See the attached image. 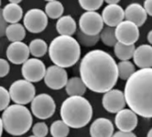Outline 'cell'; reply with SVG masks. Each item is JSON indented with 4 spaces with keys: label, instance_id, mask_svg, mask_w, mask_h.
I'll return each instance as SVG.
<instances>
[{
    "label": "cell",
    "instance_id": "ab89813d",
    "mask_svg": "<svg viewBox=\"0 0 152 137\" xmlns=\"http://www.w3.org/2000/svg\"><path fill=\"white\" fill-rule=\"evenodd\" d=\"M3 123H2V119L0 117V137L2 136V133H3Z\"/></svg>",
    "mask_w": 152,
    "mask_h": 137
},
{
    "label": "cell",
    "instance_id": "d590c367",
    "mask_svg": "<svg viewBox=\"0 0 152 137\" xmlns=\"http://www.w3.org/2000/svg\"><path fill=\"white\" fill-rule=\"evenodd\" d=\"M142 7L145 9L147 15L152 16V0H145Z\"/></svg>",
    "mask_w": 152,
    "mask_h": 137
},
{
    "label": "cell",
    "instance_id": "f35d334b",
    "mask_svg": "<svg viewBox=\"0 0 152 137\" xmlns=\"http://www.w3.org/2000/svg\"><path fill=\"white\" fill-rule=\"evenodd\" d=\"M147 40H148V41L149 42V44L152 45V30L148 32V35H147Z\"/></svg>",
    "mask_w": 152,
    "mask_h": 137
},
{
    "label": "cell",
    "instance_id": "4dcf8cb0",
    "mask_svg": "<svg viewBox=\"0 0 152 137\" xmlns=\"http://www.w3.org/2000/svg\"><path fill=\"white\" fill-rule=\"evenodd\" d=\"M78 1L82 8L89 12H96L104 3V0H78Z\"/></svg>",
    "mask_w": 152,
    "mask_h": 137
},
{
    "label": "cell",
    "instance_id": "ac0fdd59",
    "mask_svg": "<svg viewBox=\"0 0 152 137\" xmlns=\"http://www.w3.org/2000/svg\"><path fill=\"white\" fill-rule=\"evenodd\" d=\"M90 134L91 137H112L114 134V125L107 118H97L90 127Z\"/></svg>",
    "mask_w": 152,
    "mask_h": 137
},
{
    "label": "cell",
    "instance_id": "6da1fadb",
    "mask_svg": "<svg viewBox=\"0 0 152 137\" xmlns=\"http://www.w3.org/2000/svg\"><path fill=\"white\" fill-rule=\"evenodd\" d=\"M80 75L86 88L97 93H105L117 83V64L109 53L94 49L83 57Z\"/></svg>",
    "mask_w": 152,
    "mask_h": 137
},
{
    "label": "cell",
    "instance_id": "f6af8a7d",
    "mask_svg": "<svg viewBox=\"0 0 152 137\" xmlns=\"http://www.w3.org/2000/svg\"><path fill=\"white\" fill-rule=\"evenodd\" d=\"M0 7H1V0H0Z\"/></svg>",
    "mask_w": 152,
    "mask_h": 137
},
{
    "label": "cell",
    "instance_id": "603a6c76",
    "mask_svg": "<svg viewBox=\"0 0 152 137\" xmlns=\"http://www.w3.org/2000/svg\"><path fill=\"white\" fill-rule=\"evenodd\" d=\"M7 40L11 42L22 41L26 36V31L23 24L21 23H13L7 26L6 30V34Z\"/></svg>",
    "mask_w": 152,
    "mask_h": 137
},
{
    "label": "cell",
    "instance_id": "e575fe53",
    "mask_svg": "<svg viewBox=\"0 0 152 137\" xmlns=\"http://www.w3.org/2000/svg\"><path fill=\"white\" fill-rule=\"evenodd\" d=\"M8 24L6 22V20L4 19L3 14H2V10L0 9V36L3 37L6 34V30L7 28Z\"/></svg>",
    "mask_w": 152,
    "mask_h": 137
},
{
    "label": "cell",
    "instance_id": "74e56055",
    "mask_svg": "<svg viewBox=\"0 0 152 137\" xmlns=\"http://www.w3.org/2000/svg\"><path fill=\"white\" fill-rule=\"evenodd\" d=\"M107 5H118L121 0H104Z\"/></svg>",
    "mask_w": 152,
    "mask_h": 137
},
{
    "label": "cell",
    "instance_id": "1f68e13d",
    "mask_svg": "<svg viewBox=\"0 0 152 137\" xmlns=\"http://www.w3.org/2000/svg\"><path fill=\"white\" fill-rule=\"evenodd\" d=\"M11 98L9 92L3 86H0V111H4L10 104Z\"/></svg>",
    "mask_w": 152,
    "mask_h": 137
},
{
    "label": "cell",
    "instance_id": "83f0119b",
    "mask_svg": "<svg viewBox=\"0 0 152 137\" xmlns=\"http://www.w3.org/2000/svg\"><path fill=\"white\" fill-rule=\"evenodd\" d=\"M99 40H101L103 44L107 47H115V45L117 43L115 28L108 26L104 27L99 33Z\"/></svg>",
    "mask_w": 152,
    "mask_h": 137
},
{
    "label": "cell",
    "instance_id": "5bb4252c",
    "mask_svg": "<svg viewBox=\"0 0 152 137\" xmlns=\"http://www.w3.org/2000/svg\"><path fill=\"white\" fill-rule=\"evenodd\" d=\"M115 124L121 132H132L138 125V116L130 108H124L116 113Z\"/></svg>",
    "mask_w": 152,
    "mask_h": 137
},
{
    "label": "cell",
    "instance_id": "8992f818",
    "mask_svg": "<svg viewBox=\"0 0 152 137\" xmlns=\"http://www.w3.org/2000/svg\"><path fill=\"white\" fill-rule=\"evenodd\" d=\"M11 100L18 105H27L35 97V86L26 80H17L9 88Z\"/></svg>",
    "mask_w": 152,
    "mask_h": 137
},
{
    "label": "cell",
    "instance_id": "d4e9b609",
    "mask_svg": "<svg viewBox=\"0 0 152 137\" xmlns=\"http://www.w3.org/2000/svg\"><path fill=\"white\" fill-rule=\"evenodd\" d=\"M28 47H29L30 53L35 58L42 57L43 56L46 55V53L48 52V49L47 42L41 39L32 40Z\"/></svg>",
    "mask_w": 152,
    "mask_h": 137
},
{
    "label": "cell",
    "instance_id": "484cf974",
    "mask_svg": "<svg viewBox=\"0 0 152 137\" xmlns=\"http://www.w3.org/2000/svg\"><path fill=\"white\" fill-rule=\"evenodd\" d=\"M64 8L61 2L57 0L48 2L45 7V14L51 19H59L64 14Z\"/></svg>",
    "mask_w": 152,
    "mask_h": 137
},
{
    "label": "cell",
    "instance_id": "9c48e42d",
    "mask_svg": "<svg viewBox=\"0 0 152 137\" xmlns=\"http://www.w3.org/2000/svg\"><path fill=\"white\" fill-rule=\"evenodd\" d=\"M79 27L80 31L87 35H99L100 32L104 28L101 15L97 12L86 11L80 17Z\"/></svg>",
    "mask_w": 152,
    "mask_h": 137
},
{
    "label": "cell",
    "instance_id": "836d02e7",
    "mask_svg": "<svg viewBox=\"0 0 152 137\" xmlns=\"http://www.w3.org/2000/svg\"><path fill=\"white\" fill-rule=\"evenodd\" d=\"M10 72V64L7 60L0 58V78L7 76Z\"/></svg>",
    "mask_w": 152,
    "mask_h": 137
},
{
    "label": "cell",
    "instance_id": "7a4b0ae2",
    "mask_svg": "<svg viewBox=\"0 0 152 137\" xmlns=\"http://www.w3.org/2000/svg\"><path fill=\"white\" fill-rule=\"evenodd\" d=\"M124 94L126 104L137 116L152 118V68L135 71L126 81Z\"/></svg>",
    "mask_w": 152,
    "mask_h": 137
},
{
    "label": "cell",
    "instance_id": "f546056e",
    "mask_svg": "<svg viewBox=\"0 0 152 137\" xmlns=\"http://www.w3.org/2000/svg\"><path fill=\"white\" fill-rule=\"evenodd\" d=\"M76 38H77L76 40L78 41L79 44H82L83 46L87 48L94 47L95 45H97V43L99 40V35H95V36L87 35L83 32H81L80 30L76 32Z\"/></svg>",
    "mask_w": 152,
    "mask_h": 137
},
{
    "label": "cell",
    "instance_id": "b9f144b4",
    "mask_svg": "<svg viewBox=\"0 0 152 137\" xmlns=\"http://www.w3.org/2000/svg\"><path fill=\"white\" fill-rule=\"evenodd\" d=\"M147 137H152V128L148 132V134H147Z\"/></svg>",
    "mask_w": 152,
    "mask_h": 137
},
{
    "label": "cell",
    "instance_id": "3957f363",
    "mask_svg": "<svg viewBox=\"0 0 152 137\" xmlns=\"http://www.w3.org/2000/svg\"><path fill=\"white\" fill-rule=\"evenodd\" d=\"M92 114L91 102L83 96H71L65 99L61 105L62 121L71 128L84 127L91 122Z\"/></svg>",
    "mask_w": 152,
    "mask_h": 137
},
{
    "label": "cell",
    "instance_id": "44dd1931",
    "mask_svg": "<svg viewBox=\"0 0 152 137\" xmlns=\"http://www.w3.org/2000/svg\"><path fill=\"white\" fill-rule=\"evenodd\" d=\"M4 19L7 23H18L23 15V8L16 4H7L2 10Z\"/></svg>",
    "mask_w": 152,
    "mask_h": 137
},
{
    "label": "cell",
    "instance_id": "7402d4cb",
    "mask_svg": "<svg viewBox=\"0 0 152 137\" xmlns=\"http://www.w3.org/2000/svg\"><path fill=\"white\" fill-rule=\"evenodd\" d=\"M86 86L83 84L81 77H72L68 79L67 84L65 85L66 93L71 96H83L86 92Z\"/></svg>",
    "mask_w": 152,
    "mask_h": 137
},
{
    "label": "cell",
    "instance_id": "4fadbf2b",
    "mask_svg": "<svg viewBox=\"0 0 152 137\" xmlns=\"http://www.w3.org/2000/svg\"><path fill=\"white\" fill-rule=\"evenodd\" d=\"M102 105L107 112L112 114L124 109L126 105L124 92L117 89H112L105 92L102 98Z\"/></svg>",
    "mask_w": 152,
    "mask_h": 137
},
{
    "label": "cell",
    "instance_id": "7c38bea8",
    "mask_svg": "<svg viewBox=\"0 0 152 137\" xmlns=\"http://www.w3.org/2000/svg\"><path fill=\"white\" fill-rule=\"evenodd\" d=\"M68 75L64 68L57 65H50L47 68L44 76L45 84L51 90H61L65 87Z\"/></svg>",
    "mask_w": 152,
    "mask_h": 137
},
{
    "label": "cell",
    "instance_id": "7bdbcfd3",
    "mask_svg": "<svg viewBox=\"0 0 152 137\" xmlns=\"http://www.w3.org/2000/svg\"><path fill=\"white\" fill-rule=\"evenodd\" d=\"M45 1H48V2H50V1H54V0H45Z\"/></svg>",
    "mask_w": 152,
    "mask_h": 137
},
{
    "label": "cell",
    "instance_id": "30bf717a",
    "mask_svg": "<svg viewBox=\"0 0 152 137\" xmlns=\"http://www.w3.org/2000/svg\"><path fill=\"white\" fill-rule=\"evenodd\" d=\"M46 65L39 58H29L23 64L22 75L24 80L30 83H38L44 79L46 74Z\"/></svg>",
    "mask_w": 152,
    "mask_h": 137
},
{
    "label": "cell",
    "instance_id": "9a60e30c",
    "mask_svg": "<svg viewBox=\"0 0 152 137\" xmlns=\"http://www.w3.org/2000/svg\"><path fill=\"white\" fill-rule=\"evenodd\" d=\"M7 57L14 64H23L29 59V47L23 41L12 42L7 48Z\"/></svg>",
    "mask_w": 152,
    "mask_h": 137
},
{
    "label": "cell",
    "instance_id": "d6986e66",
    "mask_svg": "<svg viewBox=\"0 0 152 137\" xmlns=\"http://www.w3.org/2000/svg\"><path fill=\"white\" fill-rule=\"evenodd\" d=\"M147 13L143 7L138 3H132L124 10V19L134 23L137 27L142 26L147 20Z\"/></svg>",
    "mask_w": 152,
    "mask_h": 137
},
{
    "label": "cell",
    "instance_id": "ba28073f",
    "mask_svg": "<svg viewBox=\"0 0 152 137\" xmlns=\"http://www.w3.org/2000/svg\"><path fill=\"white\" fill-rule=\"evenodd\" d=\"M48 18L45 12L39 8H32L24 15L23 26L31 33L42 32L48 26Z\"/></svg>",
    "mask_w": 152,
    "mask_h": 137
},
{
    "label": "cell",
    "instance_id": "8d00e7d4",
    "mask_svg": "<svg viewBox=\"0 0 152 137\" xmlns=\"http://www.w3.org/2000/svg\"><path fill=\"white\" fill-rule=\"evenodd\" d=\"M112 137H137L136 134H134L132 132H121V131H118L116 133H115Z\"/></svg>",
    "mask_w": 152,
    "mask_h": 137
},
{
    "label": "cell",
    "instance_id": "277c9868",
    "mask_svg": "<svg viewBox=\"0 0 152 137\" xmlns=\"http://www.w3.org/2000/svg\"><path fill=\"white\" fill-rule=\"evenodd\" d=\"M48 55L51 61L62 68L74 65L81 57L80 44L72 36L59 35L56 37L48 47Z\"/></svg>",
    "mask_w": 152,
    "mask_h": 137
},
{
    "label": "cell",
    "instance_id": "60d3db41",
    "mask_svg": "<svg viewBox=\"0 0 152 137\" xmlns=\"http://www.w3.org/2000/svg\"><path fill=\"white\" fill-rule=\"evenodd\" d=\"M8 1L11 3V4H16V5H19L23 0H8Z\"/></svg>",
    "mask_w": 152,
    "mask_h": 137
},
{
    "label": "cell",
    "instance_id": "ee69618b",
    "mask_svg": "<svg viewBox=\"0 0 152 137\" xmlns=\"http://www.w3.org/2000/svg\"><path fill=\"white\" fill-rule=\"evenodd\" d=\"M29 137H37V136H35V135H31V136H29Z\"/></svg>",
    "mask_w": 152,
    "mask_h": 137
},
{
    "label": "cell",
    "instance_id": "cb8c5ba5",
    "mask_svg": "<svg viewBox=\"0 0 152 137\" xmlns=\"http://www.w3.org/2000/svg\"><path fill=\"white\" fill-rule=\"evenodd\" d=\"M135 50V45H124L117 42L114 47V52L116 57L121 61H127L132 58Z\"/></svg>",
    "mask_w": 152,
    "mask_h": 137
},
{
    "label": "cell",
    "instance_id": "e0dca14e",
    "mask_svg": "<svg viewBox=\"0 0 152 137\" xmlns=\"http://www.w3.org/2000/svg\"><path fill=\"white\" fill-rule=\"evenodd\" d=\"M132 58L140 69L152 68V46L143 44L135 48Z\"/></svg>",
    "mask_w": 152,
    "mask_h": 137
},
{
    "label": "cell",
    "instance_id": "f1b7e54d",
    "mask_svg": "<svg viewBox=\"0 0 152 137\" xmlns=\"http://www.w3.org/2000/svg\"><path fill=\"white\" fill-rule=\"evenodd\" d=\"M49 131L53 137H67L70 133V127L62 120H56L51 124Z\"/></svg>",
    "mask_w": 152,
    "mask_h": 137
},
{
    "label": "cell",
    "instance_id": "d6a6232c",
    "mask_svg": "<svg viewBox=\"0 0 152 137\" xmlns=\"http://www.w3.org/2000/svg\"><path fill=\"white\" fill-rule=\"evenodd\" d=\"M32 133L37 137H46L48 133V127L44 122H38L32 126Z\"/></svg>",
    "mask_w": 152,
    "mask_h": 137
},
{
    "label": "cell",
    "instance_id": "ffe728a7",
    "mask_svg": "<svg viewBox=\"0 0 152 137\" xmlns=\"http://www.w3.org/2000/svg\"><path fill=\"white\" fill-rule=\"evenodd\" d=\"M76 23L71 15L61 16L56 24V29L60 35L72 36L76 32Z\"/></svg>",
    "mask_w": 152,
    "mask_h": 137
},
{
    "label": "cell",
    "instance_id": "8fae6325",
    "mask_svg": "<svg viewBox=\"0 0 152 137\" xmlns=\"http://www.w3.org/2000/svg\"><path fill=\"white\" fill-rule=\"evenodd\" d=\"M117 42L124 45H134L140 37V30L134 23L124 20L115 28Z\"/></svg>",
    "mask_w": 152,
    "mask_h": 137
},
{
    "label": "cell",
    "instance_id": "2e32d148",
    "mask_svg": "<svg viewBox=\"0 0 152 137\" xmlns=\"http://www.w3.org/2000/svg\"><path fill=\"white\" fill-rule=\"evenodd\" d=\"M103 23L108 27H116L124 20V10L119 5H107L102 11Z\"/></svg>",
    "mask_w": 152,
    "mask_h": 137
},
{
    "label": "cell",
    "instance_id": "52a82bcc",
    "mask_svg": "<svg viewBox=\"0 0 152 137\" xmlns=\"http://www.w3.org/2000/svg\"><path fill=\"white\" fill-rule=\"evenodd\" d=\"M31 113L37 118L45 120L54 115L56 111V102L50 95L41 93L35 96L31 100Z\"/></svg>",
    "mask_w": 152,
    "mask_h": 137
},
{
    "label": "cell",
    "instance_id": "5b68a950",
    "mask_svg": "<svg viewBox=\"0 0 152 137\" xmlns=\"http://www.w3.org/2000/svg\"><path fill=\"white\" fill-rule=\"evenodd\" d=\"M2 123L5 131L14 136L26 133L32 125V116L29 108L23 105L8 106L2 114Z\"/></svg>",
    "mask_w": 152,
    "mask_h": 137
},
{
    "label": "cell",
    "instance_id": "4316f807",
    "mask_svg": "<svg viewBox=\"0 0 152 137\" xmlns=\"http://www.w3.org/2000/svg\"><path fill=\"white\" fill-rule=\"evenodd\" d=\"M118 78L124 81H127L136 71L135 65L130 60L121 61L117 64Z\"/></svg>",
    "mask_w": 152,
    "mask_h": 137
}]
</instances>
